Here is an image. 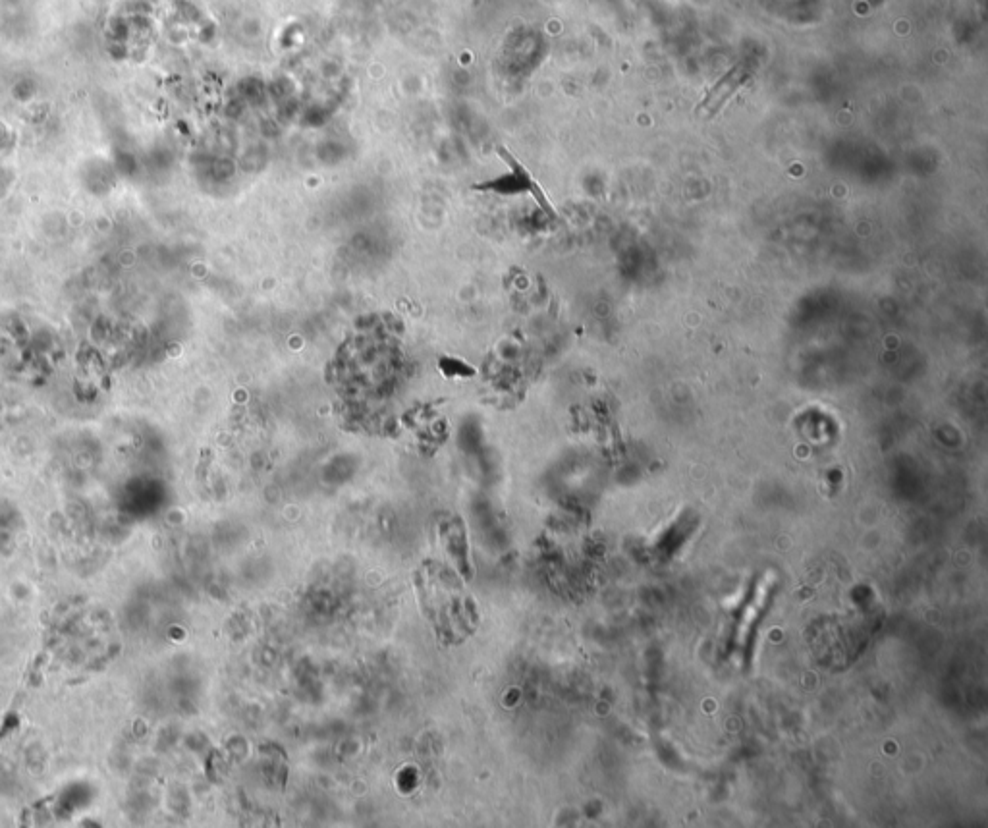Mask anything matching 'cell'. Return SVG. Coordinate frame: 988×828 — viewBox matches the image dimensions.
<instances>
[{"label": "cell", "mask_w": 988, "mask_h": 828, "mask_svg": "<svg viewBox=\"0 0 988 828\" xmlns=\"http://www.w3.org/2000/svg\"><path fill=\"white\" fill-rule=\"evenodd\" d=\"M439 537L444 552L452 560L462 580H473V564L467 545L466 527L462 524V520L456 516H442L439 520Z\"/></svg>", "instance_id": "obj_2"}, {"label": "cell", "mask_w": 988, "mask_h": 828, "mask_svg": "<svg viewBox=\"0 0 988 828\" xmlns=\"http://www.w3.org/2000/svg\"><path fill=\"white\" fill-rule=\"evenodd\" d=\"M417 595L440 643L460 645L475 634L479 610L456 570L439 560L423 562L417 572Z\"/></svg>", "instance_id": "obj_1"}, {"label": "cell", "mask_w": 988, "mask_h": 828, "mask_svg": "<svg viewBox=\"0 0 988 828\" xmlns=\"http://www.w3.org/2000/svg\"><path fill=\"white\" fill-rule=\"evenodd\" d=\"M747 78V72L743 66H736L732 68L720 82L714 85L713 89L709 91V95L705 97V101L699 105L697 112L699 114H705V116H713L716 112L722 109V105L740 89L743 82Z\"/></svg>", "instance_id": "obj_3"}]
</instances>
